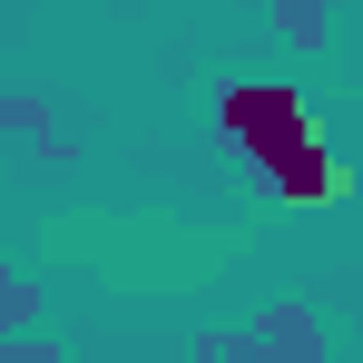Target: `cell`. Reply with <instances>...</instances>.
I'll return each instance as SVG.
<instances>
[{"instance_id": "6da1fadb", "label": "cell", "mask_w": 363, "mask_h": 363, "mask_svg": "<svg viewBox=\"0 0 363 363\" xmlns=\"http://www.w3.org/2000/svg\"><path fill=\"white\" fill-rule=\"evenodd\" d=\"M216 128H226V147L255 167L265 196H285V206H344V196H354L344 147L324 138V118L304 108L285 79H226V89H216Z\"/></svg>"}, {"instance_id": "7a4b0ae2", "label": "cell", "mask_w": 363, "mask_h": 363, "mask_svg": "<svg viewBox=\"0 0 363 363\" xmlns=\"http://www.w3.org/2000/svg\"><path fill=\"white\" fill-rule=\"evenodd\" d=\"M196 363H324L314 304H265L245 334H196Z\"/></svg>"}, {"instance_id": "3957f363", "label": "cell", "mask_w": 363, "mask_h": 363, "mask_svg": "<svg viewBox=\"0 0 363 363\" xmlns=\"http://www.w3.org/2000/svg\"><path fill=\"white\" fill-rule=\"evenodd\" d=\"M0 128L30 138V157H69V147H60V118H50L40 99H0Z\"/></svg>"}, {"instance_id": "277c9868", "label": "cell", "mask_w": 363, "mask_h": 363, "mask_svg": "<svg viewBox=\"0 0 363 363\" xmlns=\"http://www.w3.org/2000/svg\"><path fill=\"white\" fill-rule=\"evenodd\" d=\"M30 324H40V285H30L20 265H0V344H10V334H30Z\"/></svg>"}, {"instance_id": "5b68a950", "label": "cell", "mask_w": 363, "mask_h": 363, "mask_svg": "<svg viewBox=\"0 0 363 363\" xmlns=\"http://www.w3.org/2000/svg\"><path fill=\"white\" fill-rule=\"evenodd\" d=\"M275 30H285L295 50H324V30H334V20H324V0H275Z\"/></svg>"}, {"instance_id": "8992f818", "label": "cell", "mask_w": 363, "mask_h": 363, "mask_svg": "<svg viewBox=\"0 0 363 363\" xmlns=\"http://www.w3.org/2000/svg\"><path fill=\"white\" fill-rule=\"evenodd\" d=\"M0 363H69L60 344H40V334H10V344H0Z\"/></svg>"}, {"instance_id": "52a82bcc", "label": "cell", "mask_w": 363, "mask_h": 363, "mask_svg": "<svg viewBox=\"0 0 363 363\" xmlns=\"http://www.w3.org/2000/svg\"><path fill=\"white\" fill-rule=\"evenodd\" d=\"M0 20H10V0H0Z\"/></svg>"}]
</instances>
